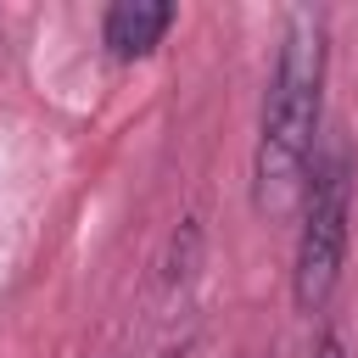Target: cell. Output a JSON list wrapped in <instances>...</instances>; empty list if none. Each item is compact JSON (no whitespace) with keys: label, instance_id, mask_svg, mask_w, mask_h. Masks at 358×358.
I'll return each mask as SVG.
<instances>
[{"label":"cell","instance_id":"6da1fadb","mask_svg":"<svg viewBox=\"0 0 358 358\" xmlns=\"http://www.w3.org/2000/svg\"><path fill=\"white\" fill-rule=\"evenodd\" d=\"M319 101H324V17L296 11L280 34V62L257 117V151H252L257 213H280L296 196L319 134Z\"/></svg>","mask_w":358,"mask_h":358},{"label":"cell","instance_id":"7a4b0ae2","mask_svg":"<svg viewBox=\"0 0 358 358\" xmlns=\"http://www.w3.org/2000/svg\"><path fill=\"white\" fill-rule=\"evenodd\" d=\"M347 224H352V151L341 140L324 145L313 162L308 196H302V229H296V257H291V296L302 313H319L341 280L347 257Z\"/></svg>","mask_w":358,"mask_h":358},{"label":"cell","instance_id":"3957f363","mask_svg":"<svg viewBox=\"0 0 358 358\" xmlns=\"http://www.w3.org/2000/svg\"><path fill=\"white\" fill-rule=\"evenodd\" d=\"M168 28H173V6H162V0H117L106 11V22H101V39H106V50L117 62H140V56L157 50V39Z\"/></svg>","mask_w":358,"mask_h":358},{"label":"cell","instance_id":"277c9868","mask_svg":"<svg viewBox=\"0 0 358 358\" xmlns=\"http://www.w3.org/2000/svg\"><path fill=\"white\" fill-rule=\"evenodd\" d=\"M313 358H347V341H341L336 330H324V336H319V347H313Z\"/></svg>","mask_w":358,"mask_h":358}]
</instances>
